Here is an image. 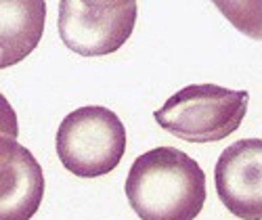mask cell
<instances>
[{"label":"cell","mask_w":262,"mask_h":220,"mask_svg":"<svg viewBox=\"0 0 262 220\" xmlns=\"http://www.w3.org/2000/svg\"><path fill=\"white\" fill-rule=\"evenodd\" d=\"M0 220H30L45 197V174L32 151L3 132Z\"/></svg>","instance_id":"6"},{"label":"cell","mask_w":262,"mask_h":220,"mask_svg":"<svg viewBox=\"0 0 262 220\" xmlns=\"http://www.w3.org/2000/svg\"><path fill=\"white\" fill-rule=\"evenodd\" d=\"M55 145L59 162L68 172L80 179H99L122 162L126 126L107 107H80L59 124Z\"/></svg>","instance_id":"3"},{"label":"cell","mask_w":262,"mask_h":220,"mask_svg":"<svg viewBox=\"0 0 262 220\" xmlns=\"http://www.w3.org/2000/svg\"><path fill=\"white\" fill-rule=\"evenodd\" d=\"M244 36L262 42V0H210Z\"/></svg>","instance_id":"8"},{"label":"cell","mask_w":262,"mask_h":220,"mask_svg":"<svg viewBox=\"0 0 262 220\" xmlns=\"http://www.w3.org/2000/svg\"><path fill=\"white\" fill-rule=\"evenodd\" d=\"M45 0H0V68L24 61L42 40Z\"/></svg>","instance_id":"7"},{"label":"cell","mask_w":262,"mask_h":220,"mask_svg":"<svg viewBox=\"0 0 262 220\" xmlns=\"http://www.w3.org/2000/svg\"><path fill=\"white\" fill-rule=\"evenodd\" d=\"M137 17V0H61L59 38L82 57L112 55L133 36Z\"/></svg>","instance_id":"4"},{"label":"cell","mask_w":262,"mask_h":220,"mask_svg":"<svg viewBox=\"0 0 262 220\" xmlns=\"http://www.w3.org/2000/svg\"><path fill=\"white\" fill-rule=\"evenodd\" d=\"M248 103V91H231L216 84H189L174 93L154 116L177 139L206 145L231 137L242 126Z\"/></svg>","instance_id":"2"},{"label":"cell","mask_w":262,"mask_h":220,"mask_svg":"<svg viewBox=\"0 0 262 220\" xmlns=\"http://www.w3.org/2000/svg\"><path fill=\"white\" fill-rule=\"evenodd\" d=\"M126 197L141 220H195L206 206V172L177 147L139 156L126 176Z\"/></svg>","instance_id":"1"},{"label":"cell","mask_w":262,"mask_h":220,"mask_svg":"<svg viewBox=\"0 0 262 220\" xmlns=\"http://www.w3.org/2000/svg\"><path fill=\"white\" fill-rule=\"evenodd\" d=\"M223 206L242 220H262V139L229 145L214 168Z\"/></svg>","instance_id":"5"}]
</instances>
